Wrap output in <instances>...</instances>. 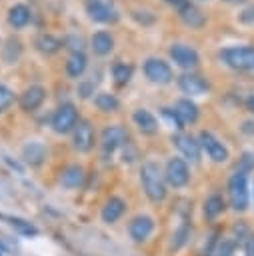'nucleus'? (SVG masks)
Here are the masks:
<instances>
[{
    "mask_svg": "<svg viewBox=\"0 0 254 256\" xmlns=\"http://www.w3.org/2000/svg\"><path fill=\"white\" fill-rule=\"evenodd\" d=\"M78 110L74 104L70 102H64L60 104L54 112H52V118H50V126L56 134H68L74 130V126L78 124Z\"/></svg>",
    "mask_w": 254,
    "mask_h": 256,
    "instance_id": "nucleus-6",
    "label": "nucleus"
},
{
    "mask_svg": "<svg viewBox=\"0 0 254 256\" xmlns=\"http://www.w3.org/2000/svg\"><path fill=\"white\" fill-rule=\"evenodd\" d=\"M164 178H166V184H170L172 188H184L190 180L188 162L184 158H176V156L170 158L164 168Z\"/></svg>",
    "mask_w": 254,
    "mask_h": 256,
    "instance_id": "nucleus-9",
    "label": "nucleus"
},
{
    "mask_svg": "<svg viewBox=\"0 0 254 256\" xmlns=\"http://www.w3.org/2000/svg\"><path fill=\"white\" fill-rule=\"evenodd\" d=\"M174 110H176V114L180 116V120H182L184 124H194V122L198 120V106H196L190 98H180V100H176Z\"/></svg>",
    "mask_w": 254,
    "mask_h": 256,
    "instance_id": "nucleus-24",
    "label": "nucleus"
},
{
    "mask_svg": "<svg viewBox=\"0 0 254 256\" xmlns=\"http://www.w3.org/2000/svg\"><path fill=\"white\" fill-rule=\"evenodd\" d=\"M238 20H240L242 24H254V6L244 8V10L238 14Z\"/></svg>",
    "mask_w": 254,
    "mask_h": 256,
    "instance_id": "nucleus-36",
    "label": "nucleus"
},
{
    "mask_svg": "<svg viewBox=\"0 0 254 256\" xmlns=\"http://www.w3.org/2000/svg\"><path fill=\"white\" fill-rule=\"evenodd\" d=\"M110 72H112V78H114L116 84H128L132 74H134V68L130 64H126V62H116Z\"/></svg>",
    "mask_w": 254,
    "mask_h": 256,
    "instance_id": "nucleus-29",
    "label": "nucleus"
},
{
    "mask_svg": "<svg viewBox=\"0 0 254 256\" xmlns=\"http://www.w3.org/2000/svg\"><path fill=\"white\" fill-rule=\"evenodd\" d=\"M94 142H96V134H94V128L88 120H78V124L74 126L72 130V146L74 150L78 152H90L94 148Z\"/></svg>",
    "mask_w": 254,
    "mask_h": 256,
    "instance_id": "nucleus-11",
    "label": "nucleus"
},
{
    "mask_svg": "<svg viewBox=\"0 0 254 256\" xmlns=\"http://www.w3.org/2000/svg\"><path fill=\"white\" fill-rule=\"evenodd\" d=\"M250 106H252V108H254V96H252V98H250Z\"/></svg>",
    "mask_w": 254,
    "mask_h": 256,
    "instance_id": "nucleus-41",
    "label": "nucleus"
},
{
    "mask_svg": "<svg viewBox=\"0 0 254 256\" xmlns=\"http://www.w3.org/2000/svg\"><path fill=\"white\" fill-rule=\"evenodd\" d=\"M22 42L18 40V38H14V36H10L6 42H4V46H2V58H4V62L6 64H14V62H18L20 60V56H22Z\"/></svg>",
    "mask_w": 254,
    "mask_h": 256,
    "instance_id": "nucleus-26",
    "label": "nucleus"
},
{
    "mask_svg": "<svg viewBox=\"0 0 254 256\" xmlns=\"http://www.w3.org/2000/svg\"><path fill=\"white\" fill-rule=\"evenodd\" d=\"M142 70H144V76L152 82V84H158V86H166L174 80V70L172 66L164 60V58H158V56H150L144 60L142 64Z\"/></svg>",
    "mask_w": 254,
    "mask_h": 256,
    "instance_id": "nucleus-5",
    "label": "nucleus"
},
{
    "mask_svg": "<svg viewBox=\"0 0 254 256\" xmlns=\"http://www.w3.org/2000/svg\"><path fill=\"white\" fill-rule=\"evenodd\" d=\"M34 46L42 54H56L64 44H62V40L58 36H54L50 32H40L36 36V40H34Z\"/></svg>",
    "mask_w": 254,
    "mask_h": 256,
    "instance_id": "nucleus-22",
    "label": "nucleus"
},
{
    "mask_svg": "<svg viewBox=\"0 0 254 256\" xmlns=\"http://www.w3.org/2000/svg\"><path fill=\"white\" fill-rule=\"evenodd\" d=\"M64 68H66V74H68L70 78H80V76L86 72V68H88V58H86V54H84V52H72V54L68 56Z\"/></svg>",
    "mask_w": 254,
    "mask_h": 256,
    "instance_id": "nucleus-23",
    "label": "nucleus"
},
{
    "mask_svg": "<svg viewBox=\"0 0 254 256\" xmlns=\"http://www.w3.org/2000/svg\"><path fill=\"white\" fill-rule=\"evenodd\" d=\"M84 8L88 18L98 24H114L120 20V10L114 0H86Z\"/></svg>",
    "mask_w": 254,
    "mask_h": 256,
    "instance_id": "nucleus-4",
    "label": "nucleus"
},
{
    "mask_svg": "<svg viewBox=\"0 0 254 256\" xmlns=\"http://www.w3.org/2000/svg\"><path fill=\"white\" fill-rule=\"evenodd\" d=\"M234 250V242L232 240H222L218 244V248L214 250V256H230Z\"/></svg>",
    "mask_w": 254,
    "mask_h": 256,
    "instance_id": "nucleus-34",
    "label": "nucleus"
},
{
    "mask_svg": "<svg viewBox=\"0 0 254 256\" xmlns=\"http://www.w3.org/2000/svg\"><path fill=\"white\" fill-rule=\"evenodd\" d=\"M168 54H170V60L178 68H182L186 72H190L192 68H196L198 62H200V56H198L196 48L190 46V44H186V42H172L170 48H168Z\"/></svg>",
    "mask_w": 254,
    "mask_h": 256,
    "instance_id": "nucleus-7",
    "label": "nucleus"
},
{
    "mask_svg": "<svg viewBox=\"0 0 254 256\" xmlns=\"http://www.w3.org/2000/svg\"><path fill=\"white\" fill-rule=\"evenodd\" d=\"M198 2H206V0H198Z\"/></svg>",
    "mask_w": 254,
    "mask_h": 256,
    "instance_id": "nucleus-42",
    "label": "nucleus"
},
{
    "mask_svg": "<svg viewBox=\"0 0 254 256\" xmlns=\"http://www.w3.org/2000/svg\"><path fill=\"white\" fill-rule=\"evenodd\" d=\"M152 230H154V220L146 214H140V216L132 218L130 224H128V232H130V238L134 242H144L152 234Z\"/></svg>",
    "mask_w": 254,
    "mask_h": 256,
    "instance_id": "nucleus-15",
    "label": "nucleus"
},
{
    "mask_svg": "<svg viewBox=\"0 0 254 256\" xmlns=\"http://www.w3.org/2000/svg\"><path fill=\"white\" fill-rule=\"evenodd\" d=\"M94 106H96L100 112L110 114V112H116V110L120 108V100H118L116 94H112V92H98V94L94 96Z\"/></svg>",
    "mask_w": 254,
    "mask_h": 256,
    "instance_id": "nucleus-27",
    "label": "nucleus"
},
{
    "mask_svg": "<svg viewBox=\"0 0 254 256\" xmlns=\"http://www.w3.org/2000/svg\"><path fill=\"white\" fill-rule=\"evenodd\" d=\"M178 88L188 98H192V96H204V94H208L210 84H208V80L204 76H200L196 72H184L178 78Z\"/></svg>",
    "mask_w": 254,
    "mask_h": 256,
    "instance_id": "nucleus-12",
    "label": "nucleus"
},
{
    "mask_svg": "<svg viewBox=\"0 0 254 256\" xmlns=\"http://www.w3.org/2000/svg\"><path fill=\"white\" fill-rule=\"evenodd\" d=\"M160 114H162V118L170 124V128H176L178 132L184 128V122L180 120V116L176 114V110H174V108H162V110H160Z\"/></svg>",
    "mask_w": 254,
    "mask_h": 256,
    "instance_id": "nucleus-31",
    "label": "nucleus"
},
{
    "mask_svg": "<svg viewBox=\"0 0 254 256\" xmlns=\"http://www.w3.org/2000/svg\"><path fill=\"white\" fill-rule=\"evenodd\" d=\"M4 218L8 220V224H10L12 228H16V230H18V232H22V234H28V236L38 234L36 226H32L30 222H26V220H22V218H14V216H4Z\"/></svg>",
    "mask_w": 254,
    "mask_h": 256,
    "instance_id": "nucleus-30",
    "label": "nucleus"
},
{
    "mask_svg": "<svg viewBox=\"0 0 254 256\" xmlns=\"http://www.w3.org/2000/svg\"><path fill=\"white\" fill-rule=\"evenodd\" d=\"M254 168V156L252 154H244L242 156V168H238V170H242V172H248V170H252Z\"/></svg>",
    "mask_w": 254,
    "mask_h": 256,
    "instance_id": "nucleus-37",
    "label": "nucleus"
},
{
    "mask_svg": "<svg viewBox=\"0 0 254 256\" xmlns=\"http://www.w3.org/2000/svg\"><path fill=\"white\" fill-rule=\"evenodd\" d=\"M90 48L96 56H108L114 50V36L108 30H98L90 38Z\"/></svg>",
    "mask_w": 254,
    "mask_h": 256,
    "instance_id": "nucleus-20",
    "label": "nucleus"
},
{
    "mask_svg": "<svg viewBox=\"0 0 254 256\" xmlns=\"http://www.w3.org/2000/svg\"><path fill=\"white\" fill-rule=\"evenodd\" d=\"M180 18L190 28H202L206 24V14L198 6H194V4H188L186 8H182L180 10Z\"/></svg>",
    "mask_w": 254,
    "mask_h": 256,
    "instance_id": "nucleus-25",
    "label": "nucleus"
},
{
    "mask_svg": "<svg viewBox=\"0 0 254 256\" xmlns=\"http://www.w3.org/2000/svg\"><path fill=\"white\" fill-rule=\"evenodd\" d=\"M12 102H14V92H12V88H8L6 84L0 82V114H4V112L12 106Z\"/></svg>",
    "mask_w": 254,
    "mask_h": 256,
    "instance_id": "nucleus-32",
    "label": "nucleus"
},
{
    "mask_svg": "<svg viewBox=\"0 0 254 256\" xmlns=\"http://www.w3.org/2000/svg\"><path fill=\"white\" fill-rule=\"evenodd\" d=\"M228 198L230 206L236 212H244L250 202V192H248V172L236 170L230 180H228Z\"/></svg>",
    "mask_w": 254,
    "mask_h": 256,
    "instance_id": "nucleus-3",
    "label": "nucleus"
},
{
    "mask_svg": "<svg viewBox=\"0 0 254 256\" xmlns=\"http://www.w3.org/2000/svg\"><path fill=\"white\" fill-rule=\"evenodd\" d=\"M198 142H200V148L208 154V158L212 160V162H218V164H222V162H226L228 158H230V152H228V148L212 134V132H208V130H204V132H200V138H198Z\"/></svg>",
    "mask_w": 254,
    "mask_h": 256,
    "instance_id": "nucleus-10",
    "label": "nucleus"
},
{
    "mask_svg": "<svg viewBox=\"0 0 254 256\" xmlns=\"http://www.w3.org/2000/svg\"><path fill=\"white\" fill-rule=\"evenodd\" d=\"M86 182V172L80 164H68L62 174H60V184L68 190H74V188H82Z\"/></svg>",
    "mask_w": 254,
    "mask_h": 256,
    "instance_id": "nucleus-18",
    "label": "nucleus"
},
{
    "mask_svg": "<svg viewBox=\"0 0 254 256\" xmlns=\"http://www.w3.org/2000/svg\"><path fill=\"white\" fill-rule=\"evenodd\" d=\"M46 100V88L40 86V84H30L28 88L22 90L18 102H20V108L26 110V112H34L36 108L42 106V102Z\"/></svg>",
    "mask_w": 254,
    "mask_h": 256,
    "instance_id": "nucleus-14",
    "label": "nucleus"
},
{
    "mask_svg": "<svg viewBox=\"0 0 254 256\" xmlns=\"http://www.w3.org/2000/svg\"><path fill=\"white\" fill-rule=\"evenodd\" d=\"M246 254L248 256H254V234L248 236V240H246Z\"/></svg>",
    "mask_w": 254,
    "mask_h": 256,
    "instance_id": "nucleus-39",
    "label": "nucleus"
},
{
    "mask_svg": "<svg viewBox=\"0 0 254 256\" xmlns=\"http://www.w3.org/2000/svg\"><path fill=\"white\" fill-rule=\"evenodd\" d=\"M140 182L146 196L152 202H162L166 198V178L160 170V164L154 160H146L140 168Z\"/></svg>",
    "mask_w": 254,
    "mask_h": 256,
    "instance_id": "nucleus-1",
    "label": "nucleus"
},
{
    "mask_svg": "<svg viewBox=\"0 0 254 256\" xmlns=\"http://www.w3.org/2000/svg\"><path fill=\"white\" fill-rule=\"evenodd\" d=\"M174 140V144H176V148L180 150V154L188 160V162H192V164H198L200 162V142L192 136V134H186V132H176V136L172 138Z\"/></svg>",
    "mask_w": 254,
    "mask_h": 256,
    "instance_id": "nucleus-13",
    "label": "nucleus"
},
{
    "mask_svg": "<svg viewBox=\"0 0 254 256\" xmlns=\"http://www.w3.org/2000/svg\"><path fill=\"white\" fill-rule=\"evenodd\" d=\"M132 122H134V126H136L142 134L152 136V134L158 132V118H156L148 108H136V110L132 112Z\"/></svg>",
    "mask_w": 254,
    "mask_h": 256,
    "instance_id": "nucleus-16",
    "label": "nucleus"
},
{
    "mask_svg": "<svg viewBox=\"0 0 254 256\" xmlns=\"http://www.w3.org/2000/svg\"><path fill=\"white\" fill-rule=\"evenodd\" d=\"M30 18H32V12H30V8H28L26 4H22V2L12 4V6L8 8V14H6L8 24H10L12 28H16V30L26 28V26L30 24Z\"/></svg>",
    "mask_w": 254,
    "mask_h": 256,
    "instance_id": "nucleus-19",
    "label": "nucleus"
},
{
    "mask_svg": "<svg viewBox=\"0 0 254 256\" xmlns=\"http://www.w3.org/2000/svg\"><path fill=\"white\" fill-rule=\"evenodd\" d=\"M46 156H48V148L40 140H30L22 148V160L30 166H40L46 160Z\"/></svg>",
    "mask_w": 254,
    "mask_h": 256,
    "instance_id": "nucleus-17",
    "label": "nucleus"
},
{
    "mask_svg": "<svg viewBox=\"0 0 254 256\" xmlns=\"http://www.w3.org/2000/svg\"><path fill=\"white\" fill-rule=\"evenodd\" d=\"M220 58L226 66L240 72H254V46L250 44H234L226 46L220 52Z\"/></svg>",
    "mask_w": 254,
    "mask_h": 256,
    "instance_id": "nucleus-2",
    "label": "nucleus"
},
{
    "mask_svg": "<svg viewBox=\"0 0 254 256\" xmlns=\"http://www.w3.org/2000/svg\"><path fill=\"white\" fill-rule=\"evenodd\" d=\"M224 2H228V4H244L246 0H224Z\"/></svg>",
    "mask_w": 254,
    "mask_h": 256,
    "instance_id": "nucleus-40",
    "label": "nucleus"
},
{
    "mask_svg": "<svg viewBox=\"0 0 254 256\" xmlns=\"http://www.w3.org/2000/svg\"><path fill=\"white\" fill-rule=\"evenodd\" d=\"M62 44H64L66 48H70L72 52H84V40H82L80 36H76V34H68V36L62 40Z\"/></svg>",
    "mask_w": 254,
    "mask_h": 256,
    "instance_id": "nucleus-33",
    "label": "nucleus"
},
{
    "mask_svg": "<svg viewBox=\"0 0 254 256\" xmlns=\"http://www.w3.org/2000/svg\"><path fill=\"white\" fill-rule=\"evenodd\" d=\"M126 140H128V132H126L124 126H120V124H110V126H106V128L102 130V136H100L102 154H104L106 158L112 156L118 148H122L124 144H128Z\"/></svg>",
    "mask_w": 254,
    "mask_h": 256,
    "instance_id": "nucleus-8",
    "label": "nucleus"
},
{
    "mask_svg": "<svg viewBox=\"0 0 254 256\" xmlns=\"http://www.w3.org/2000/svg\"><path fill=\"white\" fill-rule=\"evenodd\" d=\"M164 2H166V4H170V6H174L178 12L190 4V0H164Z\"/></svg>",
    "mask_w": 254,
    "mask_h": 256,
    "instance_id": "nucleus-38",
    "label": "nucleus"
},
{
    "mask_svg": "<svg viewBox=\"0 0 254 256\" xmlns=\"http://www.w3.org/2000/svg\"><path fill=\"white\" fill-rule=\"evenodd\" d=\"M124 212H126V202H124L120 196H112V198H108L106 204L102 206L100 216H102V220H104L106 224H114L116 220L122 218Z\"/></svg>",
    "mask_w": 254,
    "mask_h": 256,
    "instance_id": "nucleus-21",
    "label": "nucleus"
},
{
    "mask_svg": "<svg viewBox=\"0 0 254 256\" xmlns=\"http://www.w3.org/2000/svg\"><path fill=\"white\" fill-rule=\"evenodd\" d=\"M188 226H182L176 234H174V240H172V248H180L182 244H184V240H186V236H188Z\"/></svg>",
    "mask_w": 254,
    "mask_h": 256,
    "instance_id": "nucleus-35",
    "label": "nucleus"
},
{
    "mask_svg": "<svg viewBox=\"0 0 254 256\" xmlns=\"http://www.w3.org/2000/svg\"><path fill=\"white\" fill-rule=\"evenodd\" d=\"M224 208H226L224 198L220 194H210L206 198V202H204V216L210 218V220H214L216 216H220L224 212Z\"/></svg>",
    "mask_w": 254,
    "mask_h": 256,
    "instance_id": "nucleus-28",
    "label": "nucleus"
}]
</instances>
